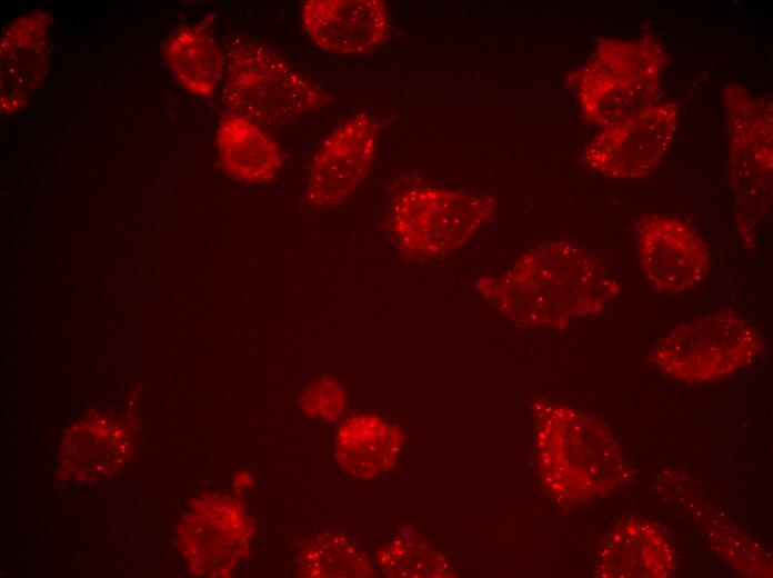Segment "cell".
<instances>
[{
  "label": "cell",
  "instance_id": "cell-1",
  "mask_svg": "<svg viewBox=\"0 0 773 578\" xmlns=\"http://www.w3.org/2000/svg\"><path fill=\"white\" fill-rule=\"evenodd\" d=\"M475 287L490 306L525 328H564L602 313L620 293L600 259L569 241L536 246L505 271L479 278Z\"/></svg>",
  "mask_w": 773,
  "mask_h": 578
},
{
  "label": "cell",
  "instance_id": "cell-2",
  "mask_svg": "<svg viewBox=\"0 0 773 578\" xmlns=\"http://www.w3.org/2000/svg\"><path fill=\"white\" fill-rule=\"evenodd\" d=\"M532 408L538 469L551 496L562 502H585L628 480L623 450L600 420L548 399H536Z\"/></svg>",
  "mask_w": 773,
  "mask_h": 578
},
{
  "label": "cell",
  "instance_id": "cell-3",
  "mask_svg": "<svg viewBox=\"0 0 773 578\" xmlns=\"http://www.w3.org/2000/svg\"><path fill=\"white\" fill-rule=\"evenodd\" d=\"M224 51L222 102L231 113L262 127L280 126L332 101L321 86L255 40L233 37Z\"/></svg>",
  "mask_w": 773,
  "mask_h": 578
},
{
  "label": "cell",
  "instance_id": "cell-4",
  "mask_svg": "<svg viewBox=\"0 0 773 578\" xmlns=\"http://www.w3.org/2000/svg\"><path fill=\"white\" fill-rule=\"evenodd\" d=\"M665 63L664 48L652 36L598 40L578 79L583 117L606 128L653 106Z\"/></svg>",
  "mask_w": 773,
  "mask_h": 578
},
{
  "label": "cell",
  "instance_id": "cell-5",
  "mask_svg": "<svg viewBox=\"0 0 773 578\" xmlns=\"http://www.w3.org/2000/svg\"><path fill=\"white\" fill-rule=\"evenodd\" d=\"M495 208L490 195L413 183L392 197L388 222L402 253L438 258L463 247L491 220Z\"/></svg>",
  "mask_w": 773,
  "mask_h": 578
},
{
  "label": "cell",
  "instance_id": "cell-6",
  "mask_svg": "<svg viewBox=\"0 0 773 578\" xmlns=\"http://www.w3.org/2000/svg\"><path fill=\"white\" fill-rule=\"evenodd\" d=\"M723 101L736 225L744 246L752 248L772 203V102L732 83Z\"/></svg>",
  "mask_w": 773,
  "mask_h": 578
},
{
  "label": "cell",
  "instance_id": "cell-7",
  "mask_svg": "<svg viewBox=\"0 0 773 578\" xmlns=\"http://www.w3.org/2000/svg\"><path fill=\"white\" fill-rule=\"evenodd\" d=\"M763 350L764 339L749 320L715 312L670 328L655 342L647 361L671 378L703 383L729 377Z\"/></svg>",
  "mask_w": 773,
  "mask_h": 578
},
{
  "label": "cell",
  "instance_id": "cell-8",
  "mask_svg": "<svg viewBox=\"0 0 773 578\" xmlns=\"http://www.w3.org/2000/svg\"><path fill=\"white\" fill-rule=\"evenodd\" d=\"M253 527L233 498L205 494L194 500L177 528V544L190 571L227 577L249 552Z\"/></svg>",
  "mask_w": 773,
  "mask_h": 578
},
{
  "label": "cell",
  "instance_id": "cell-9",
  "mask_svg": "<svg viewBox=\"0 0 773 578\" xmlns=\"http://www.w3.org/2000/svg\"><path fill=\"white\" fill-rule=\"evenodd\" d=\"M679 110L675 102H656L625 121L603 128L584 148V166L612 179L649 176L673 141Z\"/></svg>",
  "mask_w": 773,
  "mask_h": 578
},
{
  "label": "cell",
  "instance_id": "cell-10",
  "mask_svg": "<svg viewBox=\"0 0 773 578\" xmlns=\"http://www.w3.org/2000/svg\"><path fill=\"white\" fill-rule=\"evenodd\" d=\"M379 134V121L364 111L337 126L311 160L305 201L312 207L325 208L348 200L372 168Z\"/></svg>",
  "mask_w": 773,
  "mask_h": 578
},
{
  "label": "cell",
  "instance_id": "cell-11",
  "mask_svg": "<svg viewBox=\"0 0 773 578\" xmlns=\"http://www.w3.org/2000/svg\"><path fill=\"white\" fill-rule=\"evenodd\" d=\"M635 235L641 273L654 290L681 293L695 288L709 273V248L689 222L649 213L636 221Z\"/></svg>",
  "mask_w": 773,
  "mask_h": 578
},
{
  "label": "cell",
  "instance_id": "cell-12",
  "mask_svg": "<svg viewBox=\"0 0 773 578\" xmlns=\"http://www.w3.org/2000/svg\"><path fill=\"white\" fill-rule=\"evenodd\" d=\"M52 16L38 9L9 22L0 40V110H22L42 87L48 69Z\"/></svg>",
  "mask_w": 773,
  "mask_h": 578
},
{
  "label": "cell",
  "instance_id": "cell-13",
  "mask_svg": "<svg viewBox=\"0 0 773 578\" xmlns=\"http://www.w3.org/2000/svg\"><path fill=\"white\" fill-rule=\"evenodd\" d=\"M301 22L311 41L337 54H365L390 33V13L381 0H308Z\"/></svg>",
  "mask_w": 773,
  "mask_h": 578
},
{
  "label": "cell",
  "instance_id": "cell-14",
  "mask_svg": "<svg viewBox=\"0 0 773 578\" xmlns=\"http://www.w3.org/2000/svg\"><path fill=\"white\" fill-rule=\"evenodd\" d=\"M132 449L133 437L126 422L93 412L64 431L59 460L68 478L89 482L120 470Z\"/></svg>",
  "mask_w": 773,
  "mask_h": 578
},
{
  "label": "cell",
  "instance_id": "cell-15",
  "mask_svg": "<svg viewBox=\"0 0 773 578\" xmlns=\"http://www.w3.org/2000/svg\"><path fill=\"white\" fill-rule=\"evenodd\" d=\"M675 569L671 541L653 522L629 518L604 538L595 574L605 578H665Z\"/></svg>",
  "mask_w": 773,
  "mask_h": 578
},
{
  "label": "cell",
  "instance_id": "cell-16",
  "mask_svg": "<svg viewBox=\"0 0 773 578\" xmlns=\"http://www.w3.org/2000/svg\"><path fill=\"white\" fill-rule=\"evenodd\" d=\"M215 147L224 172L239 181L269 182L282 167L283 152L278 141L262 126L235 113L222 116Z\"/></svg>",
  "mask_w": 773,
  "mask_h": 578
},
{
  "label": "cell",
  "instance_id": "cell-17",
  "mask_svg": "<svg viewBox=\"0 0 773 578\" xmlns=\"http://www.w3.org/2000/svg\"><path fill=\"white\" fill-rule=\"evenodd\" d=\"M401 446V432L395 426L377 416L357 415L339 427L334 454L349 475L368 479L389 470Z\"/></svg>",
  "mask_w": 773,
  "mask_h": 578
},
{
  "label": "cell",
  "instance_id": "cell-18",
  "mask_svg": "<svg viewBox=\"0 0 773 578\" xmlns=\"http://www.w3.org/2000/svg\"><path fill=\"white\" fill-rule=\"evenodd\" d=\"M162 56L179 83L201 98H211L225 73V51L202 23L173 31L163 44Z\"/></svg>",
  "mask_w": 773,
  "mask_h": 578
},
{
  "label": "cell",
  "instance_id": "cell-19",
  "mask_svg": "<svg viewBox=\"0 0 773 578\" xmlns=\"http://www.w3.org/2000/svg\"><path fill=\"white\" fill-rule=\"evenodd\" d=\"M298 567L305 577H370L368 555L350 537L323 532L308 540L298 556Z\"/></svg>",
  "mask_w": 773,
  "mask_h": 578
},
{
  "label": "cell",
  "instance_id": "cell-20",
  "mask_svg": "<svg viewBox=\"0 0 773 578\" xmlns=\"http://www.w3.org/2000/svg\"><path fill=\"white\" fill-rule=\"evenodd\" d=\"M377 561L382 571L393 577L440 576L442 556L420 535L403 531L377 552Z\"/></svg>",
  "mask_w": 773,
  "mask_h": 578
},
{
  "label": "cell",
  "instance_id": "cell-21",
  "mask_svg": "<svg viewBox=\"0 0 773 578\" xmlns=\"http://www.w3.org/2000/svg\"><path fill=\"white\" fill-rule=\"evenodd\" d=\"M709 537L722 557L745 576L769 577L772 575L770 554L757 542L736 528L715 521L707 526Z\"/></svg>",
  "mask_w": 773,
  "mask_h": 578
},
{
  "label": "cell",
  "instance_id": "cell-22",
  "mask_svg": "<svg viewBox=\"0 0 773 578\" xmlns=\"http://www.w3.org/2000/svg\"><path fill=\"white\" fill-rule=\"evenodd\" d=\"M344 402L342 387L335 380L322 379L307 389L302 405L312 417L333 419L340 415Z\"/></svg>",
  "mask_w": 773,
  "mask_h": 578
}]
</instances>
